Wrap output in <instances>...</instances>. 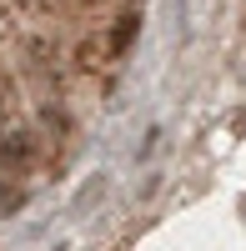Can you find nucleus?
Returning <instances> with one entry per match:
<instances>
[{
  "mask_svg": "<svg viewBox=\"0 0 246 251\" xmlns=\"http://www.w3.org/2000/svg\"><path fill=\"white\" fill-rule=\"evenodd\" d=\"M20 201H25V196H20V191H15V186H0V211H15V206H20Z\"/></svg>",
  "mask_w": 246,
  "mask_h": 251,
  "instance_id": "obj_3",
  "label": "nucleus"
},
{
  "mask_svg": "<svg viewBox=\"0 0 246 251\" xmlns=\"http://www.w3.org/2000/svg\"><path fill=\"white\" fill-rule=\"evenodd\" d=\"M131 40H136V15H126V20H121V25L111 30V40H106V50H111V55H121V50L131 46Z\"/></svg>",
  "mask_w": 246,
  "mask_h": 251,
  "instance_id": "obj_2",
  "label": "nucleus"
},
{
  "mask_svg": "<svg viewBox=\"0 0 246 251\" xmlns=\"http://www.w3.org/2000/svg\"><path fill=\"white\" fill-rule=\"evenodd\" d=\"M35 156V141L30 136H10L5 146H0V161H5V166H25Z\"/></svg>",
  "mask_w": 246,
  "mask_h": 251,
  "instance_id": "obj_1",
  "label": "nucleus"
}]
</instances>
